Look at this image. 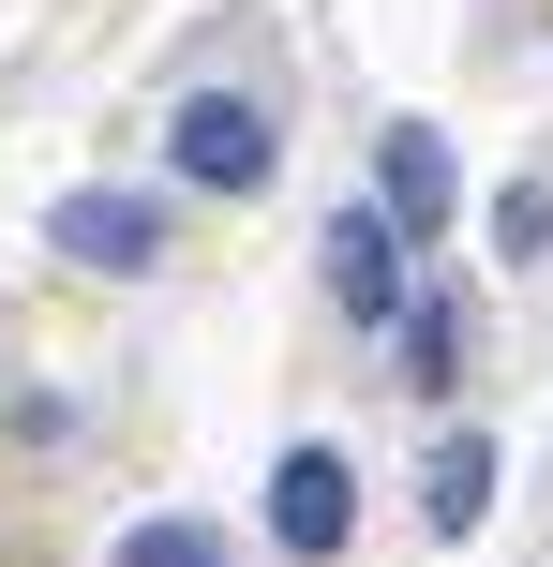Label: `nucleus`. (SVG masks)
<instances>
[{
  "label": "nucleus",
  "instance_id": "f257e3e1",
  "mask_svg": "<svg viewBox=\"0 0 553 567\" xmlns=\"http://www.w3.org/2000/svg\"><path fill=\"white\" fill-rule=\"evenodd\" d=\"M165 165L195 179V195H255V179H269V105H239V90H195V105L165 120Z\"/></svg>",
  "mask_w": 553,
  "mask_h": 567
},
{
  "label": "nucleus",
  "instance_id": "f03ea898",
  "mask_svg": "<svg viewBox=\"0 0 553 567\" xmlns=\"http://www.w3.org/2000/svg\"><path fill=\"white\" fill-rule=\"evenodd\" d=\"M45 255H75V269H150V255H165V209L120 195V179H90V195L45 209Z\"/></svg>",
  "mask_w": 553,
  "mask_h": 567
},
{
  "label": "nucleus",
  "instance_id": "7ed1b4c3",
  "mask_svg": "<svg viewBox=\"0 0 553 567\" xmlns=\"http://www.w3.org/2000/svg\"><path fill=\"white\" fill-rule=\"evenodd\" d=\"M345 523H359L345 449H285V463H269V538H285V553H345Z\"/></svg>",
  "mask_w": 553,
  "mask_h": 567
},
{
  "label": "nucleus",
  "instance_id": "20e7f679",
  "mask_svg": "<svg viewBox=\"0 0 553 567\" xmlns=\"http://www.w3.org/2000/svg\"><path fill=\"white\" fill-rule=\"evenodd\" d=\"M329 299L345 313H404V225L389 209H345L329 225Z\"/></svg>",
  "mask_w": 553,
  "mask_h": 567
},
{
  "label": "nucleus",
  "instance_id": "39448f33",
  "mask_svg": "<svg viewBox=\"0 0 553 567\" xmlns=\"http://www.w3.org/2000/svg\"><path fill=\"white\" fill-rule=\"evenodd\" d=\"M375 209H389L404 239H434V225H449V135H434V120H404V135H389V165H375Z\"/></svg>",
  "mask_w": 553,
  "mask_h": 567
},
{
  "label": "nucleus",
  "instance_id": "423d86ee",
  "mask_svg": "<svg viewBox=\"0 0 553 567\" xmlns=\"http://www.w3.org/2000/svg\"><path fill=\"white\" fill-rule=\"evenodd\" d=\"M479 508H494V449L449 433V449L419 463V523H434V538H479Z\"/></svg>",
  "mask_w": 553,
  "mask_h": 567
},
{
  "label": "nucleus",
  "instance_id": "0eeeda50",
  "mask_svg": "<svg viewBox=\"0 0 553 567\" xmlns=\"http://www.w3.org/2000/svg\"><path fill=\"white\" fill-rule=\"evenodd\" d=\"M389 329H404V389H449V373H464V313L449 299H404Z\"/></svg>",
  "mask_w": 553,
  "mask_h": 567
},
{
  "label": "nucleus",
  "instance_id": "6e6552de",
  "mask_svg": "<svg viewBox=\"0 0 553 567\" xmlns=\"http://www.w3.org/2000/svg\"><path fill=\"white\" fill-rule=\"evenodd\" d=\"M120 567H239V553L209 538V523H135V538H120Z\"/></svg>",
  "mask_w": 553,
  "mask_h": 567
},
{
  "label": "nucleus",
  "instance_id": "1a4fd4ad",
  "mask_svg": "<svg viewBox=\"0 0 553 567\" xmlns=\"http://www.w3.org/2000/svg\"><path fill=\"white\" fill-rule=\"evenodd\" d=\"M539 239H553V195H539V179H509V195H494V255H539Z\"/></svg>",
  "mask_w": 553,
  "mask_h": 567
}]
</instances>
